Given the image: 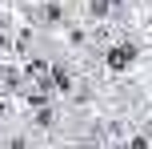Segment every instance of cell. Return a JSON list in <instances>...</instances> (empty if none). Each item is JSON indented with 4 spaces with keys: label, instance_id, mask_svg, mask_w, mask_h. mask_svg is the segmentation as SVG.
Masks as SVG:
<instances>
[{
    "label": "cell",
    "instance_id": "obj_1",
    "mask_svg": "<svg viewBox=\"0 0 152 149\" xmlns=\"http://www.w3.org/2000/svg\"><path fill=\"white\" fill-rule=\"evenodd\" d=\"M136 61H140V44L132 36H120V40H112V44L104 48V64L112 73H128Z\"/></svg>",
    "mask_w": 152,
    "mask_h": 149
},
{
    "label": "cell",
    "instance_id": "obj_2",
    "mask_svg": "<svg viewBox=\"0 0 152 149\" xmlns=\"http://www.w3.org/2000/svg\"><path fill=\"white\" fill-rule=\"evenodd\" d=\"M12 32H16V24H12V16L0 8V53H8L12 48Z\"/></svg>",
    "mask_w": 152,
    "mask_h": 149
}]
</instances>
